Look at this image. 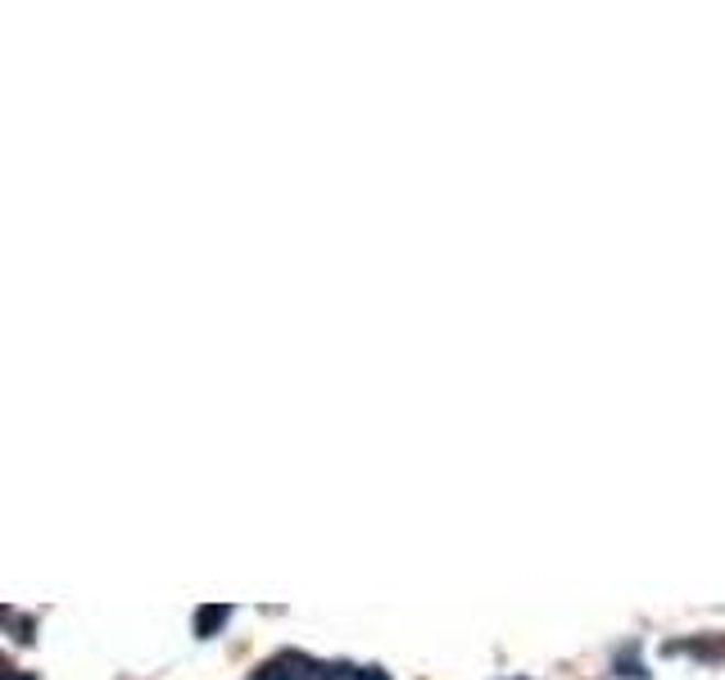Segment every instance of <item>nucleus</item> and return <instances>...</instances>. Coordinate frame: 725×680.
<instances>
[{"label": "nucleus", "mask_w": 725, "mask_h": 680, "mask_svg": "<svg viewBox=\"0 0 725 680\" xmlns=\"http://www.w3.org/2000/svg\"><path fill=\"white\" fill-rule=\"evenodd\" d=\"M250 680H322V662L304 658V654H277L273 662H263Z\"/></svg>", "instance_id": "f257e3e1"}, {"label": "nucleus", "mask_w": 725, "mask_h": 680, "mask_svg": "<svg viewBox=\"0 0 725 680\" xmlns=\"http://www.w3.org/2000/svg\"><path fill=\"white\" fill-rule=\"evenodd\" d=\"M354 680H386V671H381V667H367V671H354Z\"/></svg>", "instance_id": "7ed1b4c3"}, {"label": "nucleus", "mask_w": 725, "mask_h": 680, "mask_svg": "<svg viewBox=\"0 0 725 680\" xmlns=\"http://www.w3.org/2000/svg\"><path fill=\"white\" fill-rule=\"evenodd\" d=\"M227 617H232V608H213V603H209V608H200V617H196V635H213V630H222L227 626Z\"/></svg>", "instance_id": "f03ea898"}]
</instances>
